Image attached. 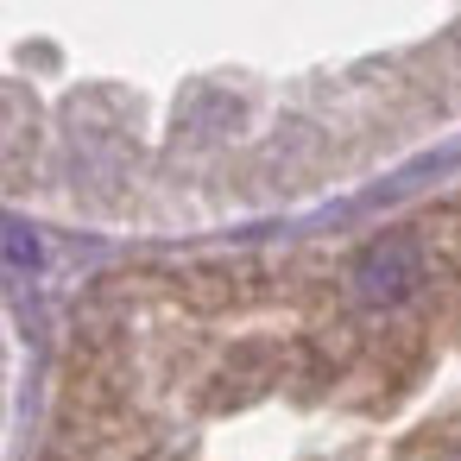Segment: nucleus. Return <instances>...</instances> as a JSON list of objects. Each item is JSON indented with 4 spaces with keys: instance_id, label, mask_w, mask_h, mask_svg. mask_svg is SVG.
Wrapping results in <instances>:
<instances>
[{
    "instance_id": "obj_1",
    "label": "nucleus",
    "mask_w": 461,
    "mask_h": 461,
    "mask_svg": "<svg viewBox=\"0 0 461 461\" xmlns=\"http://www.w3.org/2000/svg\"><path fill=\"white\" fill-rule=\"evenodd\" d=\"M423 278V253L411 234H379L360 259H354V297L385 310V303H404Z\"/></svg>"
},
{
    "instance_id": "obj_2",
    "label": "nucleus",
    "mask_w": 461,
    "mask_h": 461,
    "mask_svg": "<svg viewBox=\"0 0 461 461\" xmlns=\"http://www.w3.org/2000/svg\"><path fill=\"white\" fill-rule=\"evenodd\" d=\"M0 253H7L20 272H32V266H39V234H32V228H20L14 215H0Z\"/></svg>"
}]
</instances>
